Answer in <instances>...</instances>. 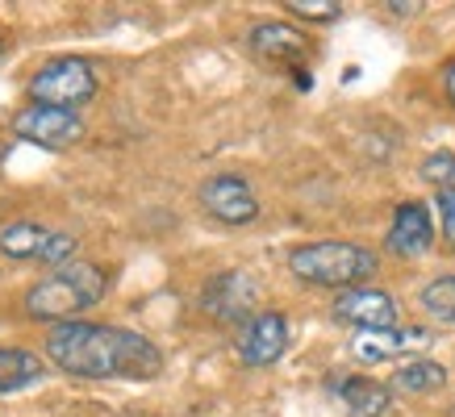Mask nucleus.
I'll list each match as a JSON object with an SVG mask.
<instances>
[{"label":"nucleus","instance_id":"f03ea898","mask_svg":"<svg viewBox=\"0 0 455 417\" xmlns=\"http://www.w3.org/2000/svg\"><path fill=\"white\" fill-rule=\"evenodd\" d=\"M376 250L343 242V238H322V242H301L289 255V271L317 288H363V279L376 276Z\"/></svg>","mask_w":455,"mask_h":417},{"label":"nucleus","instance_id":"5701e85b","mask_svg":"<svg viewBox=\"0 0 455 417\" xmlns=\"http://www.w3.org/2000/svg\"><path fill=\"white\" fill-rule=\"evenodd\" d=\"M0 59H4V38H0Z\"/></svg>","mask_w":455,"mask_h":417},{"label":"nucleus","instance_id":"412c9836","mask_svg":"<svg viewBox=\"0 0 455 417\" xmlns=\"http://www.w3.org/2000/svg\"><path fill=\"white\" fill-rule=\"evenodd\" d=\"M439 225H443V242L455 250V188L439 193Z\"/></svg>","mask_w":455,"mask_h":417},{"label":"nucleus","instance_id":"0eeeda50","mask_svg":"<svg viewBox=\"0 0 455 417\" xmlns=\"http://www.w3.org/2000/svg\"><path fill=\"white\" fill-rule=\"evenodd\" d=\"M201 205H205L209 217H218L221 225H251L259 217V201L251 193V184L243 176H230V171H221V176H209L201 184Z\"/></svg>","mask_w":455,"mask_h":417},{"label":"nucleus","instance_id":"423d86ee","mask_svg":"<svg viewBox=\"0 0 455 417\" xmlns=\"http://www.w3.org/2000/svg\"><path fill=\"white\" fill-rule=\"evenodd\" d=\"M13 134L21 142H34V146H71V142L84 134V117L71 109H51V105H29L13 117Z\"/></svg>","mask_w":455,"mask_h":417},{"label":"nucleus","instance_id":"f8f14e48","mask_svg":"<svg viewBox=\"0 0 455 417\" xmlns=\"http://www.w3.org/2000/svg\"><path fill=\"white\" fill-rule=\"evenodd\" d=\"M331 392L347 405L351 417H385L393 409V389L368 375H334Z\"/></svg>","mask_w":455,"mask_h":417},{"label":"nucleus","instance_id":"7ed1b4c3","mask_svg":"<svg viewBox=\"0 0 455 417\" xmlns=\"http://www.w3.org/2000/svg\"><path fill=\"white\" fill-rule=\"evenodd\" d=\"M105 288H109V276L97 264L76 259V264L59 267L55 276L38 279L26 292V313L34 321H55V326L59 321H76V313L105 301Z\"/></svg>","mask_w":455,"mask_h":417},{"label":"nucleus","instance_id":"dca6fc26","mask_svg":"<svg viewBox=\"0 0 455 417\" xmlns=\"http://www.w3.org/2000/svg\"><path fill=\"white\" fill-rule=\"evenodd\" d=\"M447 384V367L435 359H414L405 363V367H397V375H393V389L397 392H414V397H422V392H435Z\"/></svg>","mask_w":455,"mask_h":417},{"label":"nucleus","instance_id":"1a4fd4ad","mask_svg":"<svg viewBox=\"0 0 455 417\" xmlns=\"http://www.w3.org/2000/svg\"><path fill=\"white\" fill-rule=\"evenodd\" d=\"M334 321L363 330H393L397 326V301L385 288H347L334 296Z\"/></svg>","mask_w":455,"mask_h":417},{"label":"nucleus","instance_id":"f3484780","mask_svg":"<svg viewBox=\"0 0 455 417\" xmlns=\"http://www.w3.org/2000/svg\"><path fill=\"white\" fill-rule=\"evenodd\" d=\"M418 301H422V309H427L430 318L455 326V276H435L427 288H422Z\"/></svg>","mask_w":455,"mask_h":417},{"label":"nucleus","instance_id":"4be33fe9","mask_svg":"<svg viewBox=\"0 0 455 417\" xmlns=\"http://www.w3.org/2000/svg\"><path fill=\"white\" fill-rule=\"evenodd\" d=\"M443 88H447V100L455 105V59H447V67H443Z\"/></svg>","mask_w":455,"mask_h":417},{"label":"nucleus","instance_id":"ddd939ff","mask_svg":"<svg viewBox=\"0 0 455 417\" xmlns=\"http://www.w3.org/2000/svg\"><path fill=\"white\" fill-rule=\"evenodd\" d=\"M427 347V330H418V326H393V330H363L355 338V359L363 363H385V359H401V355H410V350Z\"/></svg>","mask_w":455,"mask_h":417},{"label":"nucleus","instance_id":"39448f33","mask_svg":"<svg viewBox=\"0 0 455 417\" xmlns=\"http://www.w3.org/2000/svg\"><path fill=\"white\" fill-rule=\"evenodd\" d=\"M255 301H259V288L247 271H221L201 288V309L221 326H238V321L247 326L255 318Z\"/></svg>","mask_w":455,"mask_h":417},{"label":"nucleus","instance_id":"9d476101","mask_svg":"<svg viewBox=\"0 0 455 417\" xmlns=\"http://www.w3.org/2000/svg\"><path fill=\"white\" fill-rule=\"evenodd\" d=\"M284 347H289V321H284V313H272V309L255 313L238 334V359L247 367H272L284 355Z\"/></svg>","mask_w":455,"mask_h":417},{"label":"nucleus","instance_id":"f257e3e1","mask_svg":"<svg viewBox=\"0 0 455 417\" xmlns=\"http://www.w3.org/2000/svg\"><path fill=\"white\" fill-rule=\"evenodd\" d=\"M46 359L76 380H155L164 372V350L147 334L100 326V321H59L46 330Z\"/></svg>","mask_w":455,"mask_h":417},{"label":"nucleus","instance_id":"4468645a","mask_svg":"<svg viewBox=\"0 0 455 417\" xmlns=\"http://www.w3.org/2000/svg\"><path fill=\"white\" fill-rule=\"evenodd\" d=\"M46 375V363L34 355V350H21V347H0V397L9 392H21L29 384H38Z\"/></svg>","mask_w":455,"mask_h":417},{"label":"nucleus","instance_id":"2eb2a0df","mask_svg":"<svg viewBox=\"0 0 455 417\" xmlns=\"http://www.w3.org/2000/svg\"><path fill=\"white\" fill-rule=\"evenodd\" d=\"M46 225L38 222H13V225H4L0 230V255L4 259H38V250L42 242H46Z\"/></svg>","mask_w":455,"mask_h":417},{"label":"nucleus","instance_id":"aec40b11","mask_svg":"<svg viewBox=\"0 0 455 417\" xmlns=\"http://www.w3.org/2000/svg\"><path fill=\"white\" fill-rule=\"evenodd\" d=\"M284 9L305 17V21H339V13H343L339 0H284Z\"/></svg>","mask_w":455,"mask_h":417},{"label":"nucleus","instance_id":"6e6552de","mask_svg":"<svg viewBox=\"0 0 455 417\" xmlns=\"http://www.w3.org/2000/svg\"><path fill=\"white\" fill-rule=\"evenodd\" d=\"M247 42H251V51H255V59H263V63L284 67V71H292V75H301L305 71L309 38H305L297 26H284V21H259V26H251Z\"/></svg>","mask_w":455,"mask_h":417},{"label":"nucleus","instance_id":"6ab92c4d","mask_svg":"<svg viewBox=\"0 0 455 417\" xmlns=\"http://www.w3.org/2000/svg\"><path fill=\"white\" fill-rule=\"evenodd\" d=\"M422 180H430L435 188H455V154L451 151H435L422 159Z\"/></svg>","mask_w":455,"mask_h":417},{"label":"nucleus","instance_id":"20e7f679","mask_svg":"<svg viewBox=\"0 0 455 417\" xmlns=\"http://www.w3.org/2000/svg\"><path fill=\"white\" fill-rule=\"evenodd\" d=\"M97 67L80 55H59L51 63H42L29 80V97L34 105H51V109H71L80 113V105L97 97Z\"/></svg>","mask_w":455,"mask_h":417},{"label":"nucleus","instance_id":"a211bd4d","mask_svg":"<svg viewBox=\"0 0 455 417\" xmlns=\"http://www.w3.org/2000/svg\"><path fill=\"white\" fill-rule=\"evenodd\" d=\"M76 250H80V238L63 234V230H51V234H46V242H42V250H38V264H51L59 271V267L76 264Z\"/></svg>","mask_w":455,"mask_h":417},{"label":"nucleus","instance_id":"9b49d317","mask_svg":"<svg viewBox=\"0 0 455 417\" xmlns=\"http://www.w3.org/2000/svg\"><path fill=\"white\" fill-rule=\"evenodd\" d=\"M385 247L397 259H418V255H427L435 247V222H430V208L422 201L397 205L393 225H388V234H385Z\"/></svg>","mask_w":455,"mask_h":417}]
</instances>
